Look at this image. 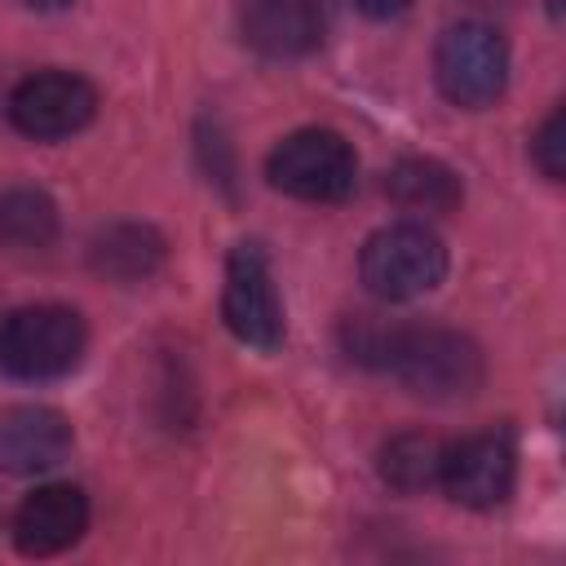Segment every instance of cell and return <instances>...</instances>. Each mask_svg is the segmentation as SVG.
<instances>
[{
    "label": "cell",
    "instance_id": "6da1fadb",
    "mask_svg": "<svg viewBox=\"0 0 566 566\" xmlns=\"http://www.w3.org/2000/svg\"><path fill=\"white\" fill-rule=\"evenodd\" d=\"M345 349L354 363L376 367L424 398H464L482 385V354L469 336L424 323H345Z\"/></svg>",
    "mask_w": 566,
    "mask_h": 566
},
{
    "label": "cell",
    "instance_id": "7a4b0ae2",
    "mask_svg": "<svg viewBox=\"0 0 566 566\" xmlns=\"http://www.w3.org/2000/svg\"><path fill=\"white\" fill-rule=\"evenodd\" d=\"M265 177L274 190L305 199V203H340L358 186V159L354 146L332 128H296L287 133L270 159Z\"/></svg>",
    "mask_w": 566,
    "mask_h": 566
},
{
    "label": "cell",
    "instance_id": "3957f363",
    "mask_svg": "<svg viewBox=\"0 0 566 566\" xmlns=\"http://www.w3.org/2000/svg\"><path fill=\"white\" fill-rule=\"evenodd\" d=\"M358 274L380 301H411L447 279V248L420 221H398L376 230L358 252Z\"/></svg>",
    "mask_w": 566,
    "mask_h": 566
},
{
    "label": "cell",
    "instance_id": "277c9868",
    "mask_svg": "<svg viewBox=\"0 0 566 566\" xmlns=\"http://www.w3.org/2000/svg\"><path fill=\"white\" fill-rule=\"evenodd\" d=\"M84 354V318L71 305H22L0 323V367L18 380H57Z\"/></svg>",
    "mask_w": 566,
    "mask_h": 566
},
{
    "label": "cell",
    "instance_id": "5b68a950",
    "mask_svg": "<svg viewBox=\"0 0 566 566\" xmlns=\"http://www.w3.org/2000/svg\"><path fill=\"white\" fill-rule=\"evenodd\" d=\"M433 75L447 102L482 111L491 106L509 84V44L486 22H455L438 35L433 49Z\"/></svg>",
    "mask_w": 566,
    "mask_h": 566
},
{
    "label": "cell",
    "instance_id": "8992f818",
    "mask_svg": "<svg viewBox=\"0 0 566 566\" xmlns=\"http://www.w3.org/2000/svg\"><path fill=\"white\" fill-rule=\"evenodd\" d=\"M97 115V88L75 71H35L9 93V119L31 142H62Z\"/></svg>",
    "mask_w": 566,
    "mask_h": 566
},
{
    "label": "cell",
    "instance_id": "52a82bcc",
    "mask_svg": "<svg viewBox=\"0 0 566 566\" xmlns=\"http://www.w3.org/2000/svg\"><path fill=\"white\" fill-rule=\"evenodd\" d=\"M221 318L252 349H279L283 345V301L274 292L270 261L256 243H239L226 256Z\"/></svg>",
    "mask_w": 566,
    "mask_h": 566
},
{
    "label": "cell",
    "instance_id": "ba28073f",
    "mask_svg": "<svg viewBox=\"0 0 566 566\" xmlns=\"http://www.w3.org/2000/svg\"><path fill=\"white\" fill-rule=\"evenodd\" d=\"M517 455L504 433H473L464 442H451L442 455V491L464 509H495L513 495Z\"/></svg>",
    "mask_w": 566,
    "mask_h": 566
},
{
    "label": "cell",
    "instance_id": "9c48e42d",
    "mask_svg": "<svg viewBox=\"0 0 566 566\" xmlns=\"http://www.w3.org/2000/svg\"><path fill=\"white\" fill-rule=\"evenodd\" d=\"M88 531V500L71 482H44L35 486L18 513H13V544L27 557H53L80 544Z\"/></svg>",
    "mask_w": 566,
    "mask_h": 566
},
{
    "label": "cell",
    "instance_id": "30bf717a",
    "mask_svg": "<svg viewBox=\"0 0 566 566\" xmlns=\"http://www.w3.org/2000/svg\"><path fill=\"white\" fill-rule=\"evenodd\" d=\"M239 31H243V44L256 49L261 57L287 62L323 44L327 13H323V0H243Z\"/></svg>",
    "mask_w": 566,
    "mask_h": 566
},
{
    "label": "cell",
    "instance_id": "8fae6325",
    "mask_svg": "<svg viewBox=\"0 0 566 566\" xmlns=\"http://www.w3.org/2000/svg\"><path fill=\"white\" fill-rule=\"evenodd\" d=\"M71 451V420L57 407L13 402L0 411V469L18 478L49 473Z\"/></svg>",
    "mask_w": 566,
    "mask_h": 566
},
{
    "label": "cell",
    "instance_id": "7c38bea8",
    "mask_svg": "<svg viewBox=\"0 0 566 566\" xmlns=\"http://www.w3.org/2000/svg\"><path fill=\"white\" fill-rule=\"evenodd\" d=\"M88 265L102 279L142 283L164 265V234L155 226H142V221H115L93 239Z\"/></svg>",
    "mask_w": 566,
    "mask_h": 566
},
{
    "label": "cell",
    "instance_id": "4fadbf2b",
    "mask_svg": "<svg viewBox=\"0 0 566 566\" xmlns=\"http://www.w3.org/2000/svg\"><path fill=\"white\" fill-rule=\"evenodd\" d=\"M385 195L398 208H411V212H455L460 199H464V186H460V177L442 159L411 155V159H398L389 168Z\"/></svg>",
    "mask_w": 566,
    "mask_h": 566
},
{
    "label": "cell",
    "instance_id": "5bb4252c",
    "mask_svg": "<svg viewBox=\"0 0 566 566\" xmlns=\"http://www.w3.org/2000/svg\"><path fill=\"white\" fill-rule=\"evenodd\" d=\"M57 239V203L35 186L0 190V248L4 252H40Z\"/></svg>",
    "mask_w": 566,
    "mask_h": 566
},
{
    "label": "cell",
    "instance_id": "9a60e30c",
    "mask_svg": "<svg viewBox=\"0 0 566 566\" xmlns=\"http://www.w3.org/2000/svg\"><path fill=\"white\" fill-rule=\"evenodd\" d=\"M442 455H447V442L424 433V429H407V433H394L380 451V478L394 486V491H424L438 482L442 473Z\"/></svg>",
    "mask_w": 566,
    "mask_h": 566
},
{
    "label": "cell",
    "instance_id": "2e32d148",
    "mask_svg": "<svg viewBox=\"0 0 566 566\" xmlns=\"http://www.w3.org/2000/svg\"><path fill=\"white\" fill-rule=\"evenodd\" d=\"M531 155H535V164H539V172H544L548 181H562V172H566V137H562V106H557V111H548V119L539 124V133H535V142H531Z\"/></svg>",
    "mask_w": 566,
    "mask_h": 566
},
{
    "label": "cell",
    "instance_id": "e0dca14e",
    "mask_svg": "<svg viewBox=\"0 0 566 566\" xmlns=\"http://www.w3.org/2000/svg\"><path fill=\"white\" fill-rule=\"evenodd\" d=\"M367 18H398V13H407L411 9V0H354Z\"/></svg>",
    "mask_w": 566,
    "mask_h": 566
},
{
    "label": "cell",
    "instance_id": "ac0fdd59",
    "mask_svg": "<svg viewBox=\"0 0 566 566\" xmlns=\"http://www.w3.org/2000/svg\"><path fill=\"white\" fill-rule=\"evenodd\" d=\"M22 4H27V9H44V13H49V9H66L71 0H22Z\"/></svg>",
    "mask_w": 566,
    "mask_h": 566
}]
</instances>
